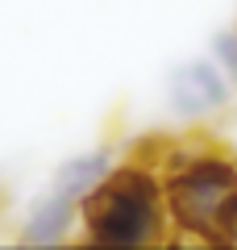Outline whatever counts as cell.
<instances>
[{"label":"cell","mask_w":237,"mask_h":250,"mask_svg":"<svg viewBox=\"0 0 237 250\" xmlns=\"http://www.w3.org/2000/svg\"><path fill=\"white\" fill-rule=\"evenodd\" d=\"M217 59L225 62V71H229V80L237 83V34H217Z\"/></svg>","instance_id":"obj_6"},{"label":"cell","mask_w":237,"mask_h":250,"mask_svg":"<svg viewBox=\"0 0 237 250\" xmlns=\"http://www.w3.org/2000/svg\"><path fill=\"white\" fill-rule=\"evenodd\" d=\"M167 96H171V104H175V113L200 117V113L220 108L229 92H225V80H220L217 67H208V62H183V67L171 71Z\"/></svg>","instance_id":"obj_3"},{"label":"cell","mask_w":237,"mask_h":250,"mask_svg":"<svg viewBox=\"0 0 237 250\" xmlns=\"http://www.w3.org/2000/svg\"><path fill=\"white\" fill-rule=\"evenodd\" d=\"M237 192V167L229 159L217 154H200V159H187L175 175L167 179V205L171 217L183 225L192 238L204 242H220L217 221L225 200Z\"/></svg>","instance_id":"obj_2"},{"label":"cell","mask_w":237,"mask_h":250,"mask_svg":"<svg viewBox=\"0 0 237 250\" xmlns=\"http://www.w3.org/2000/svg\"><path fill=\"white\" fill-rule=\"evenodd\" d=\"M71 208H75V200L59 196V192H50V196H42V200L34 205V213H29V221H25V238H29V242H42V246H50V242H59L62 233H67Z\"/></svg>","instance_id":"obj_5"},{"label":"cell","mask_w":237,"mask_h":250,"mask_svg":"<svg viewBox=\"0 0 237 250\" xmlns=\"http://www.w3.org/2000/svg\"><path fill=\"white\" fill-rule=\"evenodd\" d=\"M108 175V154H79V159H71V163H62L59 167V175H54V192L59 196H67V200H83L88 192H96V184Z\"/></svg>","instance_id":"obj_4"},{"label":"cell","mask_w":237,"mask_h":250,"mask_svg":"<svg viewBox=\"0 0 237 250\" xmlns=\"http://www.w3.org/2000/svg\"><path fill=\"white\" fill-rule=\"evenodd\" d=\"M217 233H220V242H233V246H237V192L225 200V208H220Z\"/></svg>","instance_id":"obj_7"},{"label":"cell","mask_w":237,"mask_h":250,"mask_svg":"<svg viewBox=\"0 0 237 250\" xmlns=\"http://www.w3.org/2000/svg\"><path fill=\"white\" fill-rule=\"evenodd\" d=\"M88 238L100 246H146L158 238L162 225V196L158 179L146 167L108 171L96 184V192L79 200Z\"/></svg>","instance_id":"obj_1"}]
</instances>
